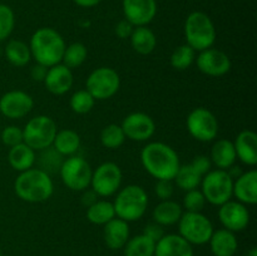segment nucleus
Masks as SVG:
<instances>
[{
    "label": "nucleus",
    "mask_w": 257,
    "mask_h": 256,
    "mask_svg": "<svg viewBox=\"0 0 257 256\" xmlns=\"http://www.w3.org/2000/svg\"><path fill=\"white\" fill-rule=\"evenodd\" d=\"M141 162L156 180L173 181L181 162L177 152L163 142H151L141 151Z\"/></svg>",
    "instance_id": "obj_1"
},
{
    "label": "nucleus",
    "mask_w": 257,
    "mask_h": 256,
    "mask_svg": "<svg viewBox=\"0 0 257 256\" xmlns=\"http://www.w3.org/2000/svg\"><path fill=\"white\" fill-rule=\"evenodd\" d=\"M65 47L64 38L55 29L47 27L35 30L29 43L33 59L47 68L62 63Z\"/></svg>",
    "instance_id": "obj_2"
},
{
    "label": "nucleus",
    "mask_w": 257,
    "mask_h": 256,
    "mask_svg": "<svg viewBox=\"0 0 257 256\" xmlns=\"http://www.w3.org/2000/svg\"><path fill=\"white\" fill-rule=\"evenodd\" d=\"M14 191L22 201L40 203L52 197L54 185L49 173L40 168L32 167L19 173L14 182Z\"/></svg>",
    "instance_id": "obj_3"
},
{
    "label": "nucleus",
    "mask_w": 257,
    "mask_h": 256,
    "mask_svg": "<svg viewBox=\"0 0 257 256\" xmlns=\"http://www.w3.org/2000/svg\"><path fill=\"white\" fill-rule=\"evenodd\" d=\"M115 217L125 222L141 220L148 207V195L143 187L138 185H128L118 191L113 202Z\"/></svg>",
    "instance_id": "obj_4"
},
{
    "label": "nucleus",
    "mask_w": 257,
    "mask_h": 256,
    "mask_svg": "<svg viewBox=\"0 0 257 256\" xmlns=\"http://www.w3.org/2000/svg\"><path fill=\"white\" fill-rule=\"evenodd\" d=\"M216 28L211 18L203 12H192L185 22L186 44L195 52L212 48L216 42Z\"/></svg>",
    "instance_id": "obj_5"
},
{
    "label": "nucleus",
    "mask_w": 257,
    "mask_h": 256,
    "mask_svg": "<svg viewBox=\"0 0 257 256\" xmlns=\"http://www.w3.org/2000/svg\"><path fill=\"white\" fill-rule=\"evenodd\" d=\"M58 125L49 115L39 114L30 118L23 128V142L37 152L53 145Z\"/></svg>",
    "instance_id": "obj_6"
},
{
    "label": "nucleus",
    "mask_w": 257,
    "mask_h": 256,
    "mask_svg": "<svg viewBox=\"0 0 257 256\" xmlns=\"http://www.w3.org/2000/svg\"><path fill=\"white\" fill-rule=\"evenodd\" d=\"M233 178L225 170H211L201 181V192L206 202L221 206L232 198Z\"/></svg>",
    "instance_id": "obj_7"
},
{
    "label": "nucleus",
    "mask_w": 257,
    "mask_h": 256,
    "mask_svg": "<svg viewBox=\"0 0 257 256\" xmlns=\"http://www.w3.org/2000/svg\"><path fill=\"white\" fill-rule=\"evenodd\" d=\"M180 235L191 245H205L210 241L213 225L210 218L202 212H183L178 221Z\"/></svg>",
    "instance_id": "obj_8"
},
{
    "label": "nucleus",
    "mask_w": 257,
    "mask_h": 256,
    "mask_svg": "<svg viewBox=\"0 0 257 256\" xmlns=\"http://www.w3.org/2000/svg\"><path fill=\"white\" fill-rule=\"evenodd\" d=\"M92 167L89 163L79 156H69L63 161L59 168V175L63 183L69 190L82 192L90 186Z\"/></svg>",
    "instance_id": "obj_9"
},
{
    "label": "nucleus",
    "mask_w": 257,
    "mask_h": 256,
    "mask_svg": "<svg viewBox=\"0 0 257 256\" xmlns=\"http://www.w3.org/2000/svg\"><path fill=\"white\" fill-rule=\"evenodd\" d=\"M120 78L117 70L109 67H99L93 70L87 78L85 89L95 100H105L112 98L119 90Z\"/></svg>",
    "instance_id": "obj_10"
},
{
    "label": "nucleus",
    "mask_w": 257,
    "mask_h": 256,
    "mask_svg": "<svg viewBox=\"0 0 257 256\" xmlns=\"http://www.w3.org/2000/svg\"><path fill=\"white\" fill-rule=\"evenodd\" d=\"M188 133L200 142L215 141L218 135V122L216 115L207 108L198 107L190 112L186 119Z\"/></svg>",
    "instance_id": "obj_11"
},
{
    "label": "nucleus",
    "mask_w": 257,
    "mask_h": 256,
    "mask_svg": "<svg viewBox=\"0 0 257 256\" xmlns=\"http://www.w3.org/2000/svg\"><path fill=\"white\" fill-rule=\"evenodd\" d=\"M123 173L114 162H104L92 172L90 187L99 197H109L119 191Z\"/></svg>",
    "instance_id": "obj_12"
},
{
    "label": "nucleus",
    "mask_w": 257,
    "mask_h": 256,
    "mask_svg": "<svg viewBox=\"0 0 257 256\" xmlns=\"http://www.w3.org/2000/svg\"><path fill=\"white\" fill-rule=\"evenodd\" d=\"M34 107V99L24 90H9L0 97V113L9 119H22Z\"/></svg>",
    "instance_id": "obj_13"
},
{
    "label": "nucleus",
    "mask_w": 257,
    "mask_h": 256,
    "mask_svg": "<svg viewBox=\"0 0 257 256\" xmlns=\"http://www.w3.org/2000/svg\"><path fill=\"white\" fill-rule=\"evenodd\" d=\"M123 132L125 138L135 142L148 141L156 132V123L151 115L143 112H133L123 119Z\"/></svg>",
    "instance_id": "obj_14"
},
{
    "label": "nucleus",
    "mask_w": 257,
    "mask_h": 256,
    "mask_svg": "<svg viewBox=\"0 0 257 256\" xmlns=\"http://www.w3.org/2000/svg\"><path fill=\"white\" fill-rule=\"evenodd\" d=\"M198 70L208 77H222L231 69V59L225 52L216 48L202 50L196 57Z\"/></svg>",
    "instance_id": "obj_15"
},
{
    "label": "nucleus",
    "mask_w": 257,
    "mask_h": 256,
    "mask_svg": "<svg viewBox=\"0 0 257 256\" xmlns=\"http://www.w3.org/2000/svg\"><path fill=\"white\" fill-rule=\"evenodd\" d=\"M218 218L223 228L232 232L243 231L250 223V212L243 203L238 201H227L218 208Z\"/></svg>",
    "instance_id": "obj_16"
},
{
    "label": "nucleus",
    "mask_w": 257,
    "mask_h": 256,
    "mask_svg": "<svg viewBox=\"0 0 257 256\" xmlns=\"http://www.w3.org/2000/svg\"><path fill=\"white\" fill-rule=\"evenodd\" d=\"M122 8L124 19L133 27H146L157 14L156 0H123Z\"/></svg>",
    "instance_id": "obj_17"
},
{
    "label": "nucleus",
    "mask_w": 257,
    "mask_h": 256,
    "mask_svg": "<svg viewBox=\"0 0 257 256\" xmlns=\"http://www.w3.org/2000/svg\"><path fill=\"white\" fill-rule=\"evenodd\" d=\"M73 72L64 64L59 63L57 65L48 68L47 77L44 79L45 88L48 92L54 95H63L69 92L70 88L73 87Z\"/></svg>",
    "instance_id": "obj_18"
},
{
    "label": "nucleus",
    "mask_w": 257,
    "mask_h": 256,
    "mask_svg": "<svg viewBox=\"0 0 257 256\" xmlns=\"http://www.w3.org/2000/svg\"><path fill=\"white\" fill-rule=\"evenodd\" d=\"M232 196L243 205H256L257 202V171L242 172L233 180Z\"/></svg>",
    "instance_id": "obj_19"
},
{
    "label": "nucleus",
    "mask_w": 257,
    "mask_h": 256,
    "mask_svg": "<svg viewBox=\"0 0 257 256\" xmlns=\"http://www.w3.org/2000/svg\"><path fill=\"white\" fill-rule=\"evenodd\" d=\"M155 256H193V247L180 233H167L156 242Z\"/></svg>",
    "instance_id": "obj_20"
},
{
    "label": "nucleus",
    "mask_w": 257,
    "mask_h": 256,
    "mask_svg": "<svg viewBox=\"0 0 257 256\" xmlns=\"http://www.w3.org/2000/svg\"><path fill=\"white\" fill-rule=\"evenodd\" d=\"M236 157L246 166H253L257 163V135L253 131H241L233 141Z\"/></svg>",
    "instance_id": "obj_21"
},
{
    "label": "nucleus",
    "mask_w": 257,
    "mask_h": 256,
    "mask_svg": "<svg viewBox=\"0 0 257 256\" xmlns=\"http://www.w3.org/2000/svg\"><path fill=\"white\" fill-rule=\"evenodd\" d=\"M103 238L110 250L123 248L130 240V225L122 218L114 217L104 225Z\"/></svg>",
    "instance_id": "obj_22"
},
{
    "label": "nucleus",
    "mask_w": 257,
    "mask_h": 256,
    "mask_svg": "<svg viewBox=\"0 0 257 256\" xmlns=\"http://www.w3.org/2000/svg\"><path fill=\"white\" fill-rule=\"evenodd\" d=\"M208 243L213 256H233L238 248V241L235 232L226 228L213 231Z\"/></svg>",
    "instance_id": "obj_23"
},
{
    "label": "nucleus",
    "mask_w": 257,
    "mask_h": 256,
    "mask_svg": "<svg viewBox=\"0 0 257 256\" xmlns=\"http://www.w3.org/2000/svg\"><path fill=\"white\" fill-rule=\"evenodd\" d=\"M210 160L212 165H215L218 170L227 171L228 168L232 167L237 160L233 142L228 140L216 141L211 148Z\"/></svg>",
    "instance_id": "obj_24"
},
{
    "label": "nucleus",
    "mask_w": 257,
    "mask_h": 256,
    "mask_svg": "<svg viewBox=\"0 0 257 256\" xmlns=\"http://www.w3.org/2000/svg\"><path fill=\"white\" fill-rule=\"evenodd\" d=\"M8 161H9L10 167L20 173L34 166L35 161H37V155L33 148L23 142L14 147H10L9 153H8Z\"/></svg>",
    "instance_id": "obj_25"
},
{
    "label": "nucleus",
    "mask_w": 257,
    "mask_h": 256,
    "mask_svg": "<svg viewBox=\"0 0 257 256\" xmlns=\"http://www.w3.org/2000/svg\"><path fill=\"white\" fill-rule=\"evenodd\" d=\"M183 213L182 206L173 200L161 201L153 208L152 217L156 223L161 226H172L178 223Z\"/></svg>",
    "instance_id": "obj_26"
},
{
    "label": "nucleus",
    "mask_w": 257,
    "mask_h": 256,
    "mask_svg": "<svg viewBox=\"0 0 257 256\" xmlns=\"http://www.w3.org/2000/svg\"><path fill=\"white\" fill-rule=\"evenodd\" d=\"M131 45L133 50L141 55H148L157 47V38L156 34L146 27H135L130 37Z\"/></svg>",
    "instance_id": "obj_27"
},
{
    "label": "nucleus",
    "mask_w": 257,
    "mask_h": 256,
    "mask_svg": "<svg viewBox=\"0 0 257 256\" xmlns=\"http://www.w3.org/2000/svg\"><path fill=\"white\" fill-rule=\"evenodd\" d=\"M52 147L62 156H74L80 147V136L73 130L58 131Z\"/></svg>",
    "instance_id": "obj_28"
},
{
    "label": "nucleus",
    "mask_w": 257,
    "mask_h": 256,
    "mask_svg": "<svg viewBox=\"0 0 257 256\" xmlns=\"http://www.w3.org/2000/svg\"><path fill=\"white\" fill-rule=\"evenodd\" d=\"M5 57L8 62L17 68H23L32 59L29 44L19 39H12L5 47Z\"/></svg>",
    "instance_id": "obj_29"
},
{
    "label": "nucleus",
    "mask_w": 257,
    "mask_h": 256,
    "mask_svg": "<svg viewBox=\"0 0 257 256\" xmlns=\"http://www.w3.org/2000/svg\"><path fill=\"white\" fill-rule=\"evenodd\" d=\"M115 217L113 202L107 200H97L93 205L87 207V218L94 225H103Z\"/></svg>",
    "instance_id": "obj_30"
},
{
    "label": "nucleus",
    "mask_w": 257,
    "mask_h": 256,
    "mask_svg": "<svg viewBox=\"0 0 257 256\" xmlns=\"http://www.w3.org/2000/svg\"><path fill=\"white\" fill-rule=\"evenodd\" d=\"M123 248H124V256H155L156 242L141 233L130 237Z\"/></svg>",
    "instance_id": "obj_31"
},
{
    "label": "nucleus",
    "mask_w": 257,
    "mask_h": 256,
    "mask_svg": "<svg viewBox=\"0 0 257 256\" xmlns=\"http://www.w3.org/2000/svg\"><path fill=\"white\" fill-rule=\"evenodd\" d=\"M202 177L203 176H201L200 173L192 167L191 163H187V165L180 166L173 181H175L178 188H181V190H183L186 192V191L197 188L198 186L201 185Z\"/></svg>",
    "instance_id": "obj_32"
},
{
    "label": "nucleus",
    "mask_w": 257,
    "mask_h": 256,
    "mask_svg": "<svg viewBox=\"0 0 257 256\" xmlns=\"http://www.w3.org/2000/svg\"><path fill=\"white\" fill-rule=\"evenodd\" d=\"M87 55V47L83 43H72V44L65 47L64 54L62 58V64H64L69 69H75L85 62Z\"/></svg>",
    "instance_id": "obj_33"
},
{
    "label": "nucleus",
    "mask_w": 257,
    "mask_h": 256,
    "mask_svg": "<svg viewBox=\"0 0 257 256\" xmlns=\"http://www.w3.org/2000/svg\"><path fill=\"white\" fill-rule=\"evenodd\" d=\"M124 141L125 136L122 127L115 123L105 125L100 132V142H102L103 147L108 148V150H117L124 143Z\"/></svg>",
    "instance_id": "obj_34"
},
{
    "label": "nucleus",
    "mask_w": 257,
    "mask_h": 256,
    "mask_svg": "<svg viewBox=\"0 0 257 256\" xmlns=\"http://www.w3.org/2000/svg\"><path fill=\"white\" fill-rule=\"evenodd\" d=\"M171 65L176 70H186L196 60V52L187 44H182L176 48L171 54Z\"/></svg>",
    "instance_id": "obj_35"
},
{
    "label": "nucleus",
    "mask_w": 257,
    "mask_h": 256,
    "mask_svg": "<svg viewBox=\"0 0 257 256\" xmlns=\"http://www.w3.org/2000/svg\"><path fill=\"white\" fill-rule=\"evenodd\" d=\"M69 104L73 112L77 114H87L94 107L95 99L87 89H80L73 93Z\"/></svg>",
    "instance_id": "obj_36"
},
{
    "label": "nucleus",
    "mask_w": 257,
    "mask_h": 256,
    "mask_svg": "<svg viewBox=\"0 0 257 256\" xmlns=\"http://www.w3.org/2000/svg\"><path fill=\"white\" fill-rule=\"evenodd\" d=\"M40 170L45 171L47 173L55 172L58 171L59 172V168L63 163V156L60 153H58L54 148L50 146V147L45 148V150L40 151Z\"/></svg>",
    "instance_id": "obj_37"
},
{
    "label": "nucleus",
    "mask_w": 257,
    "mask_h": 256,
    "mask_svg": "<svg viewBox=\"0 0 257 256\" xmlns=\"http://www.w3.org/2000/svg\"><path fill=\"white\" fill-rule=\"evenodd\" d=\"M206 203L207 202L201 190L195 188V190L186 191L183 196L182 208H185L186 212H202Z\"/></svg>",
    "instance_id": "obj_38"
},
{
    "label": "nucleus",
    "mask_w": 257,
    "mask_h": 256,
    "mask_svg": "<svg viewBox=\"0 0 257 256\" xmlns=\"http://www.w3.org/2000/svg\"><path fill=\"white\" fill-rule=\"evenodd\" d=\"M15 27V15L10 7L0 4V42L10 37Z\"/></svg>",
    "instance_id": "obj_39"
},
{
    "label": "nucleus",
    "mask_w": 257,
    "mask_h": 256,
    "mask_svg": "<svg viewBox=\"0 0 257 256\" xmlns=\"http://www.w3.org/2000/svg\"><path fill=\"white\" fill-rule=\"evenodd\" d=\"M2 142L8 147H14V146L23 143V128L18 125H7L2 131Z\"/></svg>",
    "instance_id": "obj_40"
},
{
    "label": "nucleus",
    "mask_w": 257,
    "mask_h": 256,
    "mask_svg": "<svg viewBox=\"0 0 257 256\" xmlns=\"http://www.w3.org/2000/svg\"><path fill=\"white\" fill-rule=\"evenodd\" d=\"M173 183L170 180H157L155 185V192L161 201L171 200L173 196Z\"/></svg>",
    "instance_id": "obj_41"
},
{
    "label": "nucleus",
    "mask_w": 257,
    "mask_h": 256,
    "mask_svg": "<svg viewBox=\"0 0 257 256\" xmlns=\"http://www.w3.org/2000/svg\"><path fill=\"white\" fill-rule=\"evenodd\" d=\"M191 165L201 176H205L206 173L210 172L211 167H212V162H211L210 157L205 155L196 156L192 160V162H191Z\"/></svg>",
    "instance_id": "obj_42"
},
{
    "label": "nucleus",
    "mask_w": 257,
    "mask_h": 256,
    "mask_svg": "<svg viewBox=\"0 0 257 256\" xmlns=\"http://www.w3.org/2000/svg\"><path fill=\"white\" fill-rule=\"evenodd\" d=\"M142 233L147 236V237H150L151 240L155 241V242H157L158 240H161V238L166 235L165 230H163V226L158 225V223H156L155 221L148 223V225H146L145 228H143Z\"/></svg>",
    "instance_id": "obj_43"
},
{
    "label": "nucleus",
    "mask_w": 257,
    "mask_h": 256,
    "mask_svg": "<svg viewBox=\"0 0 257 256\" xmlns=\"http://www.w3.org/2000/svg\"><path fill=\"white\" fill-rule=\"evenodd\" d=\"M133 29H135V27L128 20L123 19L115 25L114 32L117 34V37L120 38V39H128L131 37V34H132Z\"/></svg>",
    "instance_id": "obj_44"
},
{
    "label": "nucleus",
    "mask_w": 257,
    "mask_h": 256,
    "mask_svg": "<svg viewBox=\"0 0 257 256\" xmlns=\"http://www.w3.org/2000/svg\"><path fill=\"white\" fill-rule=\"evenodd\" d=\"M48 68L44 67L42 64H34L30 69V77L33 78V80L35 82H44L45 77H47Z\"/></svg>",
    "instance_id": "obj_45"
},
{
    "label": "nucleus",
    "mask_w": 257,
    "mask_h": 256,
    "mask_svg": "<svg viewBox=\"0 0 257 256\" xmlns=\"http://www.w3.org/2000/svg\"><path fill=\"white\" fill-rule=\"evenodd\" d=\"M83 192L84 193H83L82 196V203L85 206V207H89L90 205H93V203L97 201L98 196L93 190H88L87 188V190H84Z\"/></svg>",
    "instance_id": "obj_46"
},
{
    "label": "nucleus",
    "mask_w": 257,
    "mask_h": 256,
    "mask_svg": "<svg viewBox=\"0 0 257 256\" xmlns=\"http://www.w3.org/2000/svg\"><path fill=\"white\" fill-rule=\"evenodd\" d=\"M78 7H82V8H93L95 5L99 4L102 0H73Z\"/></svg>",
    "instance_id": "obj_47"
},
{
    "label": "nucleus",
    "mask_w": 257,
    "mask_h": 256,
    "mask_svg": "<svg viewBox=\"0 0 257 256\" xmlns=\"http://www.w3.org/2000/svg\"><path fill=\"white\" fill-rule=\"evenodd\" d=\"M246 256H257V248L256 247H251L250 250L247 251Z\"/></svg>",
    "instance_id": "obj_48"
},
{
    "label": "nucleus",
    "mask_w": 257,
    "mask_h": 256,
    "mask_svg": "<svg viewBox=\"0 0 257 256\" xmlns=\"http://www.w3.org/2000/svg\"><path fill=\"white\" fill-rule=\"evenodd\" d=\"M0 256H2V248H0Z\"/></svg>",
    "instance_id": "obj_49"
}]
</instances>
